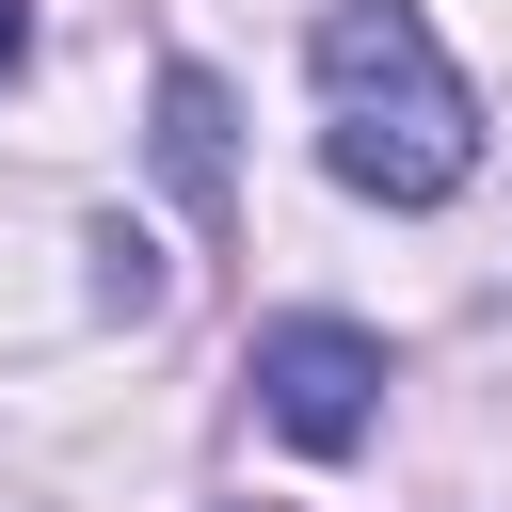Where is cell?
Instances as JSON below:
<instances>
[{
  "label": "cell",
  "instance_id": "obj_1",
  "mask_svg": "<svg viewBox=\"0 0 512 512\" xmlns=\"http://www.w3.org/2000/svg\"><path fill=\"white\" fill-rule=\"evenodd\" d=\"M304 64H320V160H336V192L448 208L480 176V96H464V64L432 48L416 0H320Z\"/></svg>",
  "mask_w": 512,
  "mask_h": 512
},
{
  "label": "cell",
  "instance_id": "obj_2",
  "mask_svg": "<svg viewBox=\"0 0 512 512\" xmlns=\"http://www.w3.org/2000/svg\"><path fill=\"white\" fill-rule=\"evenodd\" d=\"M256 416L288 432V448H368L384 432V336L368 320H336V304H288V320H256Z\"/></svg>",
  "mask_w": 512,
  "mask_h": 512
},
{
  "label": "cell",
  "instance_id": "obj_3",
  "mask_svg": "<svg viewBox=\"0 0 512 512\" xmlns=\"http://www.w3.org/2000/svg\"><path fill=\"white\" fill-rule=\"evenodd\" d=\"M160 176L224 224V192H240V176H224V80H208V64H160Z\"/></svg>",
  "mask_w": 512,
  "mask_h": 512
},
{
  "label": "cell",
  "instance_id": "obj_4",
  "mask_svg": "<svg viewBox=\"0 0 512 512\" xmlns=\"http://www.w3.org/2000/svg\"><path fill=\"white\" fill-rule=\"evenodd\" d=\"M16 64H32V16H16V0H0V80H16Z\"/></svg>",
  "mask_w": 512,
  "mask_h": 512
}]
</instances>
